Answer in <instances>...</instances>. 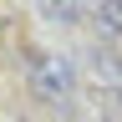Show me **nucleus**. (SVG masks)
I'll list each match as a JSON object with an SVG mask.
<instances>
[{
	"mask_svg": "<svg viewBox=\"0 0 122 122\" xmlns=\"http://www.w3.org/2000/svg\"><path fill=\"white\" fill-rule=\"evenodd\" d=\"M41 5H46L51 20H76V5H71V0H41Z\"/></svg>",
	"mask_w": 122,
	"mask_h": 122,
	"instance_id": "nucleus-4",
	"label": "nucleus"
},
{
	"mask_svg": "<svg viewBox=\"0 0 122 122\" xmlns=\"http://www.w3.org/2000/svg\"><path fill=\"white\" fill-rule=\"evenodd\" d=\"M92 76H97V81H107V86H122V56L117 51H92Z\"/></svg>",
	"mask_w": 122,
	"mask_h": 122,
	"instance_id": "nucleus-2",
	"label": "nucleus"
},
{
	"mask_svg": "<svg viewBox=\"0 0 122 122\" xmlns=\"http://www.w3.org/2000/svg\"><path fill=\"white\" fill-rule=\"evenodd\" d=\"M25 76H30V86H36V97H46V102H66L71 86H76L66 56L41 51V46H30V51H25Z\"/></svg>",
	"mask_w": 122,
	"mask_h": 122,
	"instance_id": "nucleus-1",
	"label": "nucleus"
},
{
	"mask_svg": "<svg viewBox=\"0 0 122 122\" xmlns=\"http://www.w3.org/2000/svg\"><path fill=\"white\" fill-rule=\"evenodd\" d=\"M0 25H5V15H0Z\"/></svg>",
	"mask_w": 122,
	"mask_h": 122,
	"instance_id": "nucleus-5",
	"label": "nucleus"
},
{
	"mask_svg": "<svg viewBox=\"0 0 122 122\" xmlns=\"http://www.w3.org/2000/svg\"><path fill=\"white\" fill-rule=\"evenodd\" d=\"M102 25L112 36H122V0H102Z\"/></svg>",
	"mask_w": 122,
	"mask_h": 122,
	"instance_id": "nucleus-3",
	"label": "nucleus"
},
{
	"mask_svg": "<svg viewBox=\"0 0 122 122\" xmlns=\"http://www.w3.org/2000/svg\"><path fill=\"white\" fill-rule=\"evenodd\" d=\"M71 5H76V0H71Z\"/></svg>",
	"mask_w": 122,
	"mask_h": 122,
	"instance_id": "nucleus-6",
	"label": "nucleus"
}]
</instances>
